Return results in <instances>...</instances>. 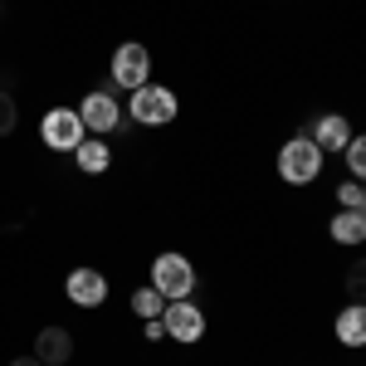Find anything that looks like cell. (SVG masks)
Listing matches in <instances>:
<instances>
[{
  "mask_svg": "<svg viewBox=\"0 0 366 366\" xmlns=\"http://www.w3.org/2000/svg\"><path fill=\"white\" fill-rule=\"evenodd\" d=\"M337 200H342V210H362V181L347 176V181L337 186Z\"/></svg>",
  "mask_w": 366,
  "mask_h": 366,
  "instance_id": "cell-18",
  "label": "cell"
},
{
  "mask_svg": "<svg viewBox=\"0 0 366 366\" xmlns=\"http://www.w3.org/2000/svg\"><path fill=\"white\" fill-rule=\"evenodd\" d=\"M39 137H44L49 152H79L88 127H84V117H79V108H49L44 122H39Z\"/></svg>",
  "mask_w": 366,
  "mask_h": 366,
  "instance_id": "cell-4",
  "label": "cell"
},
{
  "mask_svg": "<svg viewBox=\"0 0 366 366\" xmlns=\"http://www.w3.org/2000/svg\"><path fill=\"white\" fill-rule=\"evenodd\" d=\"M332 239L337 244H366V210H337L332 215Z\"/></svg>",
  "mask_w": 366,
  "mask_h": 366,
  "instance_id": "cell-13",
  "label": "cell"
},
{
  "mask_svg": "<svg viewBox=\"0 0 366 366\" xmlns=\"http://www.w3.org/2000/svg\"><path fill=\"white\" fill-rule=\"evenodd\" d=\"M113 88H142L152 84V54L147 44H117L113 49Z\"/></svg>",
  "mask_w": 366,
  "mask_h": 366,
  "instance_id": "cell-7",
  "label": "cell"
},
{
  "mask_svg": "<svg viewBox=\"0 0 366 366\" xmlns=\"http://www.w3.org/2000/svg\"><path fill=\"white\" fill-rule=\"evenodd\" d=\"M10 366H44V362H39V357L29 352V357H15V362H10Z\"/></svg>",
  "mask_w": 366,
  "mask_h": 366,
  "instance_id": "cell-20",
  "label": "cell"
},
{
  "mask_svg": "<svg viewBox=\"0 0 366 366\" xmlns=\"http://www.w3.org/2000/svg\"><path fill=\"white\" fill-rule=\"evenodd\" d=\"M322 157H327V152H322L312 137L298 132L293 142L279 147V176L288 181V186H312V181L322 176Z\"/></svg>",
  "mask_w": 366,
  "mask_h": 366,
  "instance_id": "cell-1",
  "label": "cell"
},
{
  "mask_svg": "<svg viewBox=\"0 0 366 366\" xmlns=\"http://www.w3.org/2000/svg\"><path fill=\"white\" fill-rule=\"evenodd\" d=\"M342 157H347V171H352L357 181H366V132L347 142V147H342Z\"/></svg>",
  "mask_w": 366,
  "mask_h": 366,
  "instance_id": "cell-15",
  "label": "cell"
},
{
  "mask_svg": "<svg viewBox=\"0 0 366 366\" xmlns=\"http://www.w3.org/2000/svg\"><path fill=\"white\" fill-rule=\"evenodd\" d=\"M79 117H84L88 132H98V137H108L122 127V108H117V88H93L84 103H79Z\"/></svg>",
  "mask_w": 366,
  "mask_h": 366,
  "instance_id": "cell-6",
  "label": "cell"
},
{
  "mask_svg": "<svg viewBox=\"0 0 366 366\" xmlns=\"http://www.w3.org/2000/svg\"><path fill=\"white\" fill-rule=\"evenodd\" d=\"M303 137H312L322 152H342V147L352 142V127H347V117H342V113H322L317 122H308Z\"/></svg>",
  "mask_w": 366,
  "mask_h": 366,
  "instance_id": "cell-10",
  "label": "cell"
},
{
  "mask_svg": "<svg viewBox=\"0 0 366 366\" xmlns=\"http://www.w3.org/2000/svg\"><path fill=\"white\" fill-rule=\"evenodd\" d=\"M34 357H39L44 366H69V357H74V337H69V327H59V322L39 327V337H34Z\"/></svg>",
  "mask_w": 366,
  "mask_h": 366,
  "instance_id": "cell-9",
  "label": "cell"
},
{
  "mask_svg": "<svg viewBox=\"0 0 366 366\" xmlns=\"http://www.w3.org/2000/svg\"><path fill=\"white\" fill-rule=\"evenodd\" d=\"M167 337V327H162V317H147V342H162Z\"/></svg>",
  "mask_w": 366,
  "mask_h": 366,
  "instance_id": "cell-19",
  "label": "cell"
},
{
  "mask_svg": "<svg viewBox=\"0 0 366 366\" xmlns=\"http://www.w3.org/2000/svg\"><path fill=\"white\" fill-rule=\"evenodd\" d=\"M362 210H366V181H362Z\"/></svg>",
  "mask_w": 366,
  "mask_h": 366,
  "instance_id": "cell-21",
  "label": "cell"
},
{
  "mask_svg": "<svg viewBox=\"0 0 366 366\" xmlns=\"http://www.w3.org/2000/svg\"><path fill=\"white\" fill-rule=\"evenodd\" d=\"M176 113H181V103H176V93L162 88V84H142V88H132V98H127V117H132L137 127H167Z\"/></svg>",
  "mask_w": 366,
  "mask_h": 366,
  "instance_id": "cell-3",
  "label": "cell"
},
{
  "mask_svg": "<svg viewBox=\"0 0 366 366\" xmlns=\"http://www.w3.org/2000/svg\"><path fill=\"white\" fill-rule=\"evenodd\" d=\"M162 327H167L171 342L196 347V342L205 337V312H200L191 298H176V303H167V308H162Z\"/></svg>",
  "mask_w": 366,
  "mask_h": 366,
  "instance_id": "cell-5",
  "label": "cell"
},
{
  "mask_svg": "<svg viewBox=\"0 0 366 366\" xmlns=\"http://www.w3.org/2000/svg\"><path fill=\"white\" fill-rule=\"evenodd\" d=\"M347 298H352V303H366V259H357V264L347 269Z\"/></svg>",
  "mask_w": 366,
  "mask_h": 366,
  "instance_id": "cell-16",
  "label": "cell"
},
{
  "mask_svg": "<svg viewBox=\"0 0 366 366\" xmlns=\"http://www.w3.org/2000/svg\"><path fill=\"white\" fill-rule=\"evenodd\" d=\"M64 293H69V303H79V308H103V303H108V279H103L98 269L79 264V269L64 279Z\"/></svg>",
  "mask_w": 366,
  "mask_h": 366,
  "instance_id": "cell-8",
  "label": "cell"
},
{
  "mask_svg": "<svg viewBox=\"0 0 366 366\" xmlns=\"http://www.w3.org/2000/svg\"><path fill=\"white\" fill-rule=\"evenodd\" d=\"M152 288L176 303V298H196V264L186 254H157L152 259Z\"/></svg>",
  "mask_w": 366,
  "mask_h": 366,
  "instance_id": "cell-2",
  "label": "cell"
},
{
  "mask_svg": "<svg viewBox=\"0 0 366 366\" xmlns=\"http://www.w3.org/2000/svg\"><path fill=\"white\" fill-rule=\"evenodd\" d=\"M332 332H337L342 347H366V303H347V308L337 312V322H332Z\"/></svg>",
  "mask_w": 366,
  "mask_h": 366,
  "instance_id": "cell-11",
  "label": "cell"
},
{
  "mask_svg": "<svg viewBox=\"0 0 366 366\" xmlns=\"http://www.w3.org/2000/svg\"><path fill=\"white\" fill-rule=\"evenodd\" d=\"M162 308H167V298H162V293H157L152 283L132 293V312H137V317H162Z\"/></svg>",
  "mask_w": 366,
  "mask_h": 366,
  "instance_id": "cell-14",
  "label": "cell"
},
{
  "mask_svg": "<svg viewBox=\"0 0 366 366\" xmlns=\"http://www.w3.org/2000/svg\"><path fill=\"white\" fill-rule=\"evenodd\" d=\"M15 122H20V108H15V98L0 88V137H10V132H15Z\"/></svg>",
  "mask_w": 366,
  "mask_h": 366,
  "instance_id": "cell-17",
  "label": "cell"
},
{
  "mask_svg": "<svg viewBox=\"0 0 366 366\" xmlns=\"http://www.w3.org/2000/svg\"><path fill=\"white\" fill-rule=\"evenodd\" d=\"M74 162H79L84 176H103V171L113 167V147H108L103 137H84V142H79V152H74Z\"/></svg>",
  "mask_w": 366,
  "mask_h": 366,
  "instance_id": "cell-12",
  "label": "cell"
}]
</instances>
